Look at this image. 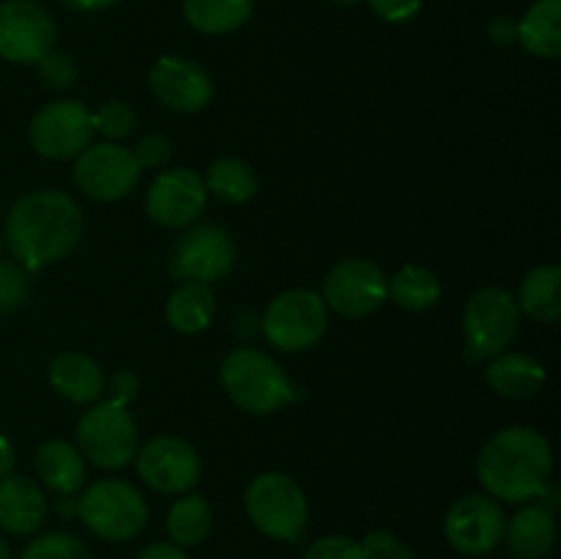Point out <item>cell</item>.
Masks as SVG:
<instances>
[{
  "label": "cell",
  "instance_id": "e0dca14e",
  "mask_svg": "<svg viewBox=\"0 0 561 559\" xmlns=\"http://www.w3.org/2000/svg\"><path fill=\"white\" fill-rule=\"evenodd\" d=\"M148 82H151L153 96L175 113H197L211 102L214 93L208 71L195 60L179 58V55L159 58L148 75Z\"/></svg>",
  "mask_w": 561,
  "mask_h": 559
},
{
  "label": "cell",
  "instance_id": "7402d4cb",
  "mask_svg": "<svg viewBox=\"0 0 561 559\" xmlns=\"http://www.w3.org/2000/svg\"><path fill=\"white\" fill-rule=\"evenodd\" d=\"M488 384L504 398H535L546 384V367L526 354H502L488 365Z\"/></svg>",
  "mask_w": 561,
  "mask_h": 559
},
{
  "label": "cell",
  "instance_id": "8fae6325",
  "mask_svg": "<svg viewBox=\"0 0 561 559\" xmlns=\"http://www.w3.org/2000/svg\"><path fill=\"white\" fill-rule=\"evenodd\" d=\"M507 518L502 504L485 493H469L449 507L444 535L455 551L466 557H485L504 540Z\"/></svg>",
  "mask_w": 561,
  "mask_h": 559
},
{
  "label": "cell",
  "instance_id": "74e56055",
  "mask_svg": "<svg viewBox=\"0 0 561 559\" xmlns=\"http://www.w3.org/2000/svg\"><path fill=\"white\" fill-rule=\"evenodd\" d=\"M137 559H190L184 554V548L175 546V543H151L148 548H142L137 554Z\"/></svg>",
  "mask_w": 561,
  "mask_h": 559
},
{
  "label": "cell",
  "instance_id": "d590c367",
  "mask_svg": "<svg viewBox=\"0 0 561 559\" xmlns=\"http://www.w3.org/2000/svg\"><path fill=\"white\" fill-rule=\"evenodd\" d=\"M367 3H370L373 14L381 16L383 22H392V25L414 20L422 9V0H367Z\"/></svg>",
  "mask_w": 561,
  "mask_h": 559
},
{
  "label": "cell",
  "instance_id": "f6af8a7d",
  "mask_svg": "<svg viewBox=\"0 0 561 559\" xmlns=\"http://www.w3.org/2000/svg\"><path fill=\"white\" fill-rule=\"evenodd\" d=\"M332 3H340V5H351V3H359V0H332Z\"/></svg>",
  "mask_w": 561,
  "mask_h": 559
},
{
  "label": "cell",
  "instance_id": "603a6c76",
  "mask_svg": "<svg viewBox=\"0 0 561 559\" xmlns=\"http://www.w3.org/2000/svg\"><path fill=\"white\" fill-rule=\"evenodd\" d=\"M36 475L58 493H75L85 482V460L69 442H47L36 449Z\"/></svg>",
  "mask_w": 561,
  "mask_h": 559
},
{
  "label": "cell",
  "instance_id": "ba28073f",
  "mask_svg": "<svg viewBox=\"0 0 561 559\" xmlns=\"http://www.w3.org/2000/svg\"><path fill=\"white\" fill-rule=\"evenodd\" d=\"M520 307L504 288H482L463 310V332L474 356H499L515 340Z\"/></svg>",
  "mask_w": 561,
  "mask_h": 559
},
{
  "label": "cell",
  "instance_id": "6da1fadb",
  "mask_svg": "<svg viewBox=\"0 0 561 559\" xmlns=\"http://www.w3.org/2000/svg\"><path fill=\"white\" fill-rule=\"evenodd\" d=\"M80 236L82 212L66 192H27L5 217V241L27 272H38L69 255Z\"/></svg>",
  "mask_w": 561,
  "mask_h": 559
},
{
  "label": "cell",
  "instance_id": "e575fe53",
  "mask_svg": "<svg viewBox=\"0 0 561 559\" xmlns=\"http://www.w3.org/2000/svg\"><path fill=\"white\" fill-rule=\"evenodd\" d=\"M42 75L49 85H71V80L77 77V66L71 60V55L66 53H47L42 60Z\"/></svg>",
  "mask_w": 561,
  "mask_h": 559
},
{
  "label": "cell",
  "instance_id": "d6986e66",
  "mask_svg": "<svg viewBox=\"0 0 561 559\" xmlns=\"http://www.w3.org/2000/svg\"><path fill=\"white\" fill-rule=\"evenodd\" d=\"M49 384L71 403H93L102 398L104 373L96 360L80 351H66L49 365Z\"/></svg>",
  "mask_w": 561,
  "mask_h": 559
},
{
  "label": "cell",
  "instance_id": "7c38bea8",
  "mask_svg": "<svg viewBox=\"0 0 561 559\" xmlns=\"http://www.w3.org/2000/svg\"><path fill=\"white\" fill-rule=\"evenodd\" d=\"M75 181L93 201H118L140 181V164L135 153L115 142L88 146L75 162Z\"/></svg>",
  "mask_w": 561,
  "mask_h": 559
},
{
  "label": "cell",
  "instance_id": "4316f807",
  "mask_svg": "<svg viewBox=\"0 0 561 559\" xmlns=\"http://www.w3.org/2000/svg\"><path fill=\"white\" fill-rule=\"evenodd\" d=\"M206 192L217 195L225 203H247L257 190L255 168L244 159H217L206 170Z\"/></svg>",
  "mask_w": 561,
  "mask_h": 559
},
{
  "label": "cell",
  "instance_id": "d6a6232c",
  "mask_svg": "<svg viewBox=\"0 0 561 559\" xmlns=\"http://www.w3.org/2000/svg\"><path fill=\"white\" fill-rule=\"evenodd\" d=\"M27 299V274L16 263H0V310L9 312Z\"/></svg>",
  "mask_w": 561,
  "mask_h": 559
},
{
  "label": "cell",
  "instance_id": "bcb514c9",
  "mask_svg": "<svg viewBox=\"0 0 561 559\" xmlns=\"http://www.w3.org/2000/svg\"><path fill=\"white\" fill-rule=\"evenodd\" d=\"M0 250H3V241H0Z\"/></svg>",
  "mask_w": 561,
  "mask_h": 559
},
{
  "label": "cell",
  "instance_id": "ab89813d",
  "mask_svg": "<svg viewBox=\"0 0 561 559\" xmlns=\"http://www.w3.org/2000/svg\"><path fill=\"white\" fill-rule=\"evenodd\" d=\"M135 389H137L135 376H115L113 398H110V400H115V403H124L126 406V400H129L131 395H135Z\"/></svg>",
  "mask_w": 561,
  "mask_h": 559
},
{
  "label": "cell",
  "instance_id": "277c9868",
  "mask_svg": "<svg viewBox=\"0 0 561 559\" xmlns=\"http://www.w3.org/2000/svg\"><path fill=\"white\" fill-rule=\"evenodd\" d=\"M247 515L272 540L290 543L305 532L307 499L294 477L283 471H266L247 488Z\"/></svg>",
  "mask_w": 561,
  "mask_h": 559
},
{
  "label": "cell",
  "instance_id": "52a82bcc",
  "mask_svg": "<svg viewBox=\"0 0 561 559\" xmlns=\"http://www.w3.org/2000/svg\"><path fill=\"white\" fill-rule=\"evenodd\" d=\"M327 301L321 294L294 288L272 299L263 316V334L279 351H307L327 332Z\"/></svg>",
  "mask_w": 561,
  "mask_h": 559
},
{
  "label": "cell",
  "instance_id": "ee69618b",
  "mask_svg": "<svg viewBox=\"0 0 561 559\" xmlns=\"http://www.w3.org/2000/svg\"><path fill=\"white\" fill-rule=\"evenodd\" d=\"M0 559H11V548L3 537H0Z\"/></svg>",
  "mask_w": 561,
  "mask_h": 559
},
{
  "label": "cell",
  "instance_id": "8992f818",
  "mask_svg": "<svg viewBox=\"0 0 561 559\" xmlns=\"http://www.w3.org/2000/svg\"><path fill=\"white\" fill-rule=\"evenodd\" d=\"M80 453L99 469H124L137 455V425L124 403L102 400L77 422Z\"/></svg>",
  "mask_w": 561,
  "mask_h": 559
},
{
  "label": "cell",
  "instance_id": "44dd1931",
  "mask_svg": "<svg viewBox=\"0 0 561 559\" xmlns=\"http://www.w3.org/2000/svg\"><path fill=\"white\" fill-rule=\"evenodd\" d=\"M515 38L535 58H557L561 53V0H535L518 22Z\"/></svg>",
  "mask_w": 561,
  "mask_h": 559
},
{
  "label": "cell",
  "instance_id": "f1b7e54d",
  "mask_svg": "<svg viewBox=\"0 0 561 559\" xmlns=\"http://www.w3.org/2000/svg\"><path fill=\"white\" fill-rule=\"evenodd\" d=\"M168 532L175 546H197L211 532V504L203 497H184L170 507Z\"/></svg>",
  "mask_w": 561,
  "mask_h": 559
},
{
  "label": "cell",
  "instance_id": "4dcf8cb0",
  "mask_svg": "<svg viewBox=\"0 0 561 559\" xmlns=\"http://www.w3.org/2000/svg\"><path fill=\"white\" fill-rule=\"evenodd\" d=\"M93 132H102L110 140H121L135 129V110L124 102H107L91 113Z\"/></svg>",
  "mask_w": 561,
  "mask_h": 559
},
{
  "label": "cell",
  "instance_id": "4fadbf2b",
  "mask_svg": "<svg viewBox=\"0 0 561 559\" xmlns=\"http://www.w3.org/2000/svg\"><path fill=\"white\" fill-rule=\"evenodd\" d=\"M387 299V277L367 258L340 261L323 280V301L345 318L370 316Z\"/></svg>",
  "mask_w": 561,
  "mask_h": 559
},
{
  "label": "cell",
  "instance_id": "83f0119b",
  "mask_svg": "<svg viewBox=\"0 0 561 559\" xmlns=\"http://www.w3.org/2000/svg\"><path fill=\"white\" fill-rule=\"evenodd\" d=\"M387 294L403 310H427L442 296V285H438V277L431 269L411 263V266H403L389 280Z\"/></svg>",
  "mask_w": 561,
  "mask_h": 559
},
{
  "label": "cell",
  "instance_id": "3957f363",
  "mask_svg": "<svg viewBox=\"0 0 561 559\" xmlns=\"http://www.w3.org/2000/svg\"><path fill=\"white\" fill-rule=\"evenodd\" d=\"M219 376L230 400L252 414H272L299 398L283 367L257 349L230 351Z\"/></svg>",
  "mask_w": 561,
  "mask_h": 559
},
{
  "label": "cell",
  "instance_id": "cb8c5ba5",
  "mask_svg": "<svg viewBox=\"0 0 561 559\" xmlns=\"http://www.w3.org/2000/svg\"><path fill=\"white\" fill-rule=\"evenodd\" d=\"M520 310L537 323H553L561 316V269L553 263L537 266L520 285Z\"/></svg>",
  "mask_w": 561,
  "mask_h": 559
},
{
  "label": "cell",
  "instance_id": "9c48e42d",
  "mask_svg": "<svg viewBox=\"0 0 561 559\" xmlns=\"http://www.w3.org/2000/svg\"><path fill=\"white\" fill-rule=\"evenodd\" d=\"M93 137L91 110L75 99L49 102L33 115L31 146L44 159H71L80 157Z\"/></svg>",
  "mask_w": 561,
  "mask_h": 559
},
{
  "label": "cell",
  "instance_id": "5b68a950",
  "mask_svg": "<svg viewBox=\"0 0 561 559\" xmlns=\"http://www.w3.org/2000/svg\"><path fill=\"white\" fill-rule=\"evenodd\" d=\"M77 515L104 540H129L148 521L142 493L124 480H99L77 499Z\"/></svg>",
  "mask_w": 561,
  "mask_h": 559
},
{
  "label": "cell",
  "instance_id": "60d3db41",
  "mask_svg": "<svg viewBox=\"0 0 561 559\" xmlns=\"http://www.w3.org/2000/svg\"><path fill=\"white\" fill-rule=\"evenodd\" d=\"M14 464H16L14 444H11L5 436H0V480H3V477H9L11 471H14Z\"/></svg>",
  "mask_w": 561,
  "mask_h": 559
},
{
  "label": "cell",
  "instance_id": "d4e9b609",
  "mask_svg": "<svg viewBox=\"0 0 561 559\" xmlns=\"http://www.w3.org/2000/svg\"><path fill=\"white\" fill-rule=\"evenodd\" d=\"M214 294L206 283H184L168 299V323L181 334H197L211 323Z\"/></svg>",
  "mask_w": 561,
  "mask_h": 559
},
{
  "label": "cell",
  "instance_id": "7bdbcfd3",
  "mask_svg": "<svg viewBox=\"0 0 561 559\" xmlns=\"http://www.w3.org/2000/svg\"><path fill=\"white\" fill-rule=\"evenodd\" d=\"M71 513H77V502L64 499V502H60V515H71Z\"/></svg>",
  "mask_w": 561,
  "mask_h": 559
},
{
  "label": "cell",
  "instance_id": "ac0fdd59",
  "mask_svg": "<svg viewBox=\"0 0 561 559\" xmlns=\"http://www.w3.org/2000/svg\"><path fill=\"white\" fill-rule=\"evenodd\" d=\"M47 518V499L27 477L0 480V526L11 535H31Z\"/></svg>",
  "mask_w": 561,
  "mask_h": 559
},
{
  "label": "cell",
  "instance_id": "b9f144b4",
  "mask_svg": "<svg viewBox=\"0 0 561 559\" xmlns=\"http://www.w3.org/2000/svg\"><path fill=\"white\" fill-rule=\"evenodd\" d=\"M60 3H64L66 9H75V11H102V9H110V5H115L118 0H60Z\"/></svg>",
  "mask_w": 561,
  "mask_h": 559
},
{
  "label": "cell",
  "instance_id": "30bf717a",
  "mask_svg": "<svg viewBox=\"0 0 561 559\" xmlns=\"http://www.w3.org/2000/svg\"><path fill=\"white\" fill-rule=\"evenodd\" d=\"M55 22L33 0L0 3V58L11 64H38L55 47Z\"/></svg>",
  "mask_w": 561,
  "mask_h": 559
},
{
  "label": "cell",
  "instance_id": "7a4b0ae2",
  "mask_svg": "<svg viewBox=\"0 0 561 559\" xmlns=\"http://www.w3.org/2000/svg\"><path fill=\"white\" fill-rule=\"evenodd\" d=\"M553 469L551 444L535 427H507L482 447L477 475L485 491L502 502H529L548 488Z\"/></svg>",
  "mask_w": 561,
  "mask_h": 559
},
{
  "label": "cell",
  "instance_id": "5bb4252c",
  "mask_svg": "<svg viewBox=\"0 0 561 559\" xmlns=\"http://www.w3.org/2000/svg\"><path fill=\"white\" fill-rule=\"evenodd\" d=\"M236 263V247L228 230L219 225H197L190 228L173 250V274L186 283H217L228 277Z\"/></svg>",
  "mask_w": 561,
  "mask_h": 559
},
{
  "label": "cell",
  "instance_id": "836d02e7",
  "mask_svg": "<svg viewBox=\"0 0 561 559\" xmlns=\"http://www.w3.org/2000/svg\"><path fill=\"white\" fill-rule=\"evenodd\" d=\"M305 559H365V551L356 540L343 535L318 537L305 551Z\"/></svg>",
  "mask_w": 561,
  "mask_h": 559
},
{
  "label": "cell",
  "instance_id": "f35d334b",
  "mask_svg": "<svg viewBox=\"0 0 561 559\" xmlns=\"http://www.w3.org/2000/svg\"><path fill=\"white\" fill-rule=\"evenodd\" d=\"M515 31H518V25L513 20H507V16H499V20L491 22V38L499 44L513 42Z\"/></svg>",
  "mask_w": 561,
  "mask_h": 559
},
{
  "label": "cell",
  "instance_id": "1f68e13d",
  "mask_svg": "<svg viewBox=\"0 0 561 559\" xmlns=\"http://www.w3.org/2000/svg\"><path fill=\"white\" fill-rule=\"evenodd\" d=\"M359 546L365 551V559H414V551L387 529L367 532V537Z\"/></svg>",
  "mask_w": 561,
  "mask_h": 559
},
{
  "label": "cell",
  "instance_id": "f546056e",
  "mask_svg": "<svg viewBox=\"0 0 561 559\" xmlns=\"http://www.w3.org/2000/svg\"><path fill=\"white\" fill-rule=\"evenodd\" d=\"M20 559H91V554L80 537L69 535V532H47L27 543Z\"/></svg>",
  "mask_w": 561,
  "mask_h": 559
},
{
  "label": "cell",
  "instance_id": "9a60e30c",
  "mask_svg": "<svg viewBox=\"0 0 561 559\" xmlns=\"http://www.w3.org/2000/svg\"><path fill=\"white\" fill-rule=\"evenodd\" d=\"M137 475L159 493H186L201 480L195 447L179 436H157L137 449Z\"/></svg>",
  "mask_w": 561,
  "mask_h": 559
},
{
  "label": "cell",
  "instance_id": "8d00e7d4",
  "mask_svg": "<svg viewBox=\"0 0 561 559\" xmlns=\"http://www.w3.org/2000/svg\"><path fill=\"white\" fill-rule=\"evenodd\" d=\"M131 153H135L140 170L142 168H162V164L170 159V142H168V137H162V135H146L140 142H137L135 151Z\"/></svg>",
  "mask_w": 561,
  "mask_h": 559
},
{
  "label": "cell",
  "instance_id": "2e32d148",
  "mask_svg": "<svg viewBox=\"0 0 561 559\" xmlns=\"http://www.w3.org/2000/svg\"><path fill=\"white\" fill-rule=\"evenodd\" d=\"M206 184L186 168H173L151 181L146 195V212L162 228H186L206 208Z\"/></svg>",
  "mask_w": 561,
  "mask_h": 559
},
{
  "label": "cell",
  "instance_id": "ffe728a7",
  "mask_svg": "<svg viewBox=\"0 0 561 559\" xmlns=\"http://www.w3.org/2000/svg\"><path fill=\"white\" fill-rule=\"evenodd\" d=\"M507 546L518 559H546L557 546V521L542 504L518 510L504 529Z\"/></svg>",
  "mask_w": 561,
  "mask_h": 559
},
{
  "label": "cell",
  "instance_id": "484cf974",
  "mask_svg": "<svg viewBox=\"0 0 561 559\" xmlns=\"http://www.w3.org/2000/svg\"><path fill=\"white\" fill-rule=\"evenodd\" d=\"M255 0H184V16L195 31L219 36L244 25Z\"/></svg>",
  "mask_w": 561,
  "mask_h": 559
}]
</instances>
